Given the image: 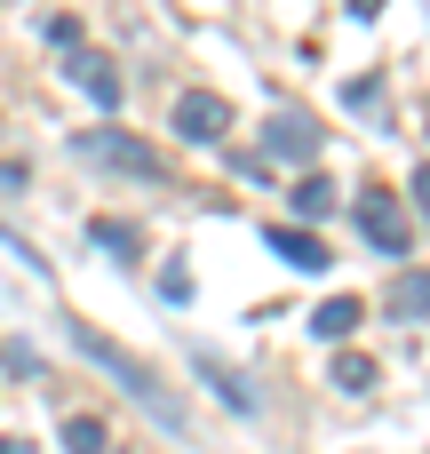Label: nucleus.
I'll return each instance as SVG.
<instances>
[{
    "label": "nucleus",
    "mask_w": 430,
    "mask_h": 454,
    "mask_svg": "<svg viewBox=\"0 0 430 454\" xmlns=\"http://www.w3.org/2000/svg\"><path fill=\"white\" fill-rule=\"evenodd\" d=\"M72 343H80V359H96V367H104V375H112V383H120L128 399H144V407H152V415H160L168 431H184V407H176V399L160 391V367H152V359H136L128 343H112V335H104V327H88V319L72 327Z\"/></svg>",
    "instance_id": "f257e3e1"
},
{
    "label": "nucleus",
    "mask_w": 430,
    "mask_h": 454,
    "mask_svg": "<svg viewBox=\"0 0 430 454\" xmlns=\"http://www.w3.org/2000/svg\"><path fill=\"white\" fill-rule=\"evenodd\" d=\"M72 160L112 168V176H136V184H168V160H160L152 144H136L128 128H80V136H72Z\"/></svg>",
    "instance_id": "f03ea898"
},
{
    "label": "nucleus",
    "mask_w": 430,
    "mask_h": 454,
    "mask_svg": "<svg viewBox=\"0 0 430 454\" xmlns=\"http://www.w3.org/2000/svg\"><path fill=\"white\" fill-rule=\"evenodd\" d=\"M351 223H359V231H367V239H375L383 255H399V263L415 255V223H407V207H399V200H391L383 184H367V192L351 200Z\"/></svg>",
    "instance_id": "7ed1b4c3"
},
{
    "label": "nucleus",
    "mask_w": 430,
    "mask_h": 454,
    "mask_svg": "<svg viewBox=\"0 0 430 454\" xmlns=\"http://www.w3.org/2000/svg\"><path fill=\"white\" fill-rule=\"evenodd\" d=\"M231 128V104L215 96V88H192V96H176V136L184 144H215Z\"/></svg>",
    "instance_id": "20e7f679"
},
{
    "label": "nucleus",
    "mask_w": 430,
    "mask_h": 454,
    "mask_svg": "<svg viewBox=\"0 0 430 454\" xmlns=\"http://www.w3.org/2000/svg\"><path fill=\"white\" fill-rule=\"evenodd\" d=\"M263 152H271V160H287V168H311V160H319V128H311V120L287 104V112H271V128H263Z\"/></svg>",
    "instance_id": "39448f33"
},
{
    "label": "nucleus",
    "mask_w": 430,
    "mask_h": 454,
    "mask_svg": "<svg viewBox=\"0 0 430 454\" xmlns=\"http://www.w3.org/2000/svg\"><path fill=\"white\" fill-rule=\"evenodd\" d=\"M64 72H72V88H80L96 112H120V72H112L96 48H72V64H64Z\"/></svg>",
    "instance_id": "423d86ee"
},
{
    "label": "nucleus",
    "mask_w": 430,
    "mask_h": 454,
    "mask_svg": "<svg viewBox=\"0 0 430 454\" xmlns=\"http://www.w3.org/2000/svg\"><path fill=\"white\" fill-rule=\"evenodd\" d=\"M263 247H271V255H287L295 271H327V263H335V255H327V239H319V231H303V223H271V231H263Z\"/></svg>",
    "instance_id": "0eeeda50"
},
{
    "label": "nucleus",
    "mask_w": 430,
    "mask_h": 454,
    "mask_svg": "<svg viewBox=\"0 0 430 454\" xmlns=\"http://www.w3.org/2000/svg\"><path fill=\"white\" fill-rule=\"evenodd\" d=\"M359 319H367V303H359V295H327V303L311 311V335H319V343H351V327H359Z\"/></svg>",
    "instance_id": "6e6552de"
},
{
    "label": "nucleus",
    "mask_w": 430,
    "mask_h": 454,
    "mask_svg": "<svg viewBox=\"0 0 430 454\" xmlns=\"http://www.w3.org/2000/svg\"><path fill=\"white\" fill-rule=\"evenodd\" d=\"M383 311H391V319H423L430 311V271H399L391 295H383Z\"/></svg>",
    "instance_id": "1a4fd4ad"
},
{
    "label": "nucleus",
    "mask_w": 430,
    "mask_h": 454,
    "mask_svg": "<svg viewBox=\"0 0 430 454\" xmlns=\"http://www.w3.org/2000/svg\"><path fill=\"white\" fill-rule=\"evenodd\" d=\"M88 239H96V247H112L120 263H136V255H144V231H136L128 215H96V223H88Z\"/></svg>",
    "instance_id": "9d476101"
},
{
    "label": "nucleus",
    "mask_w": 430,
    "mask_h": 454,
    "mask_svg": "<svg viewBox=\"0 0 430 454\" xmlns=\"http://www.w3.org/2000/svg\"><path fill=\"white\" fill-rule=\"evenodd\" d=\"M287 207H295L303 223H319V215H335V184H327V176H303V184L287 192Z\"/></svg>",
    "instance_id": "9b49d317"
},
{
    "label": "nucleus",
    "mask_w": 430,
    "mask_h": 454,
    "mask_svg": "<svg viewBox=\"0 0 430 454\" xmlns=\"http://www.w3.org/2000/svg\"><path fill=\"white\" fill-rule=\"evenodd\" d=\"M327 383L359 399V391H375V359H359V351H335V375H327Z\"/></svg>",
    "instance_id": "f8f14e48"
},
{
    "label": "nucleus",
    "mask_w": 430,
    "mask_h": 454,
    "mask_svg": "<svg viewBox=\"0 0 430 454\" xmlns=\"http://www.w3.org/2000/svg\"><path fill=\"white\" fill-rule=\"evenodd\" d=\"M192 367H199V375H207V383H215V391H223V399H231V407H239V415H255V391H247V383H239V375H223V367H215V359H207V351H192Z\"/></svg>",
    "instance_id": "ddd939ff"
},
{
    "label": "nucleus",
    "mask_w": 430,
    "mask_h": 454,
    "mask_svg": "<svg viewBox=\"0 0 430 454\" xmlns=\"http://www.w3.org/2000/svg\"><path fill=\"white\" fill-rule=\"evenodd\" d=\"M64 447L72 454H104V423H96V415H72V423H64Z\"/></svg>",
    "instance_id": "4468645a"
},
{
    "label": "nucleus",
    "mask_w": 430,
    "mask_h": 454,
    "mask_svg": "<svg viewBox=\"0 0 430 454\" xmlns=\"http://www.w3.org/2000/svg\"><path fill=\"white\" fill-rule=\"evenodd\" d=\"M160 295H168V303H184V295H192V271H184V263H168V271H160Z\"/></svg>",
    "instance_id": "2eb2a0df"
},
{
    "label": "nucleus",
    "mask_w": 430,
    "mask_h": 454,
    "mask_svg": "<svg viewBox=\"0 0 430 454\" xmlns=\"http://www.w3.org/2000/svg\"><path fill=\"white\" fill-rule=\"evenodd\" d=\"M415 207H423V215H430V160H423V168H415Z\"/></svg>",
    "instance_id": "dca6fc26"
},
{
    "label": "nucleus",
    "mask_w": 430,
    "mask_h": 454,
    "mask_svg": "<svg viewBox=\"0 0 430 454\" xmlns=\"http://www.w3.org/2000/svg\"><path fill=\"white\" fill-rule=\"evenodd\" d=\"M0 454H32V439H0Z\"/></svg>",
    "instance_id": "f3484780"
},
{
    "label": "nucleus",
    "mask_w": 430,
    "mask_h": 454,
    "mask_svg": "<svg viewBox=\"0 0 430 454\" xmlns=\"http://www.w3.org/2000/svg\"><path fill=\"white\" fill-rule=\"evenodd\" d=\"M375 8H383V0H351V16H375Z\"/></svg>",
    "instance_id": "a211bd4d"
}]
</instances>
